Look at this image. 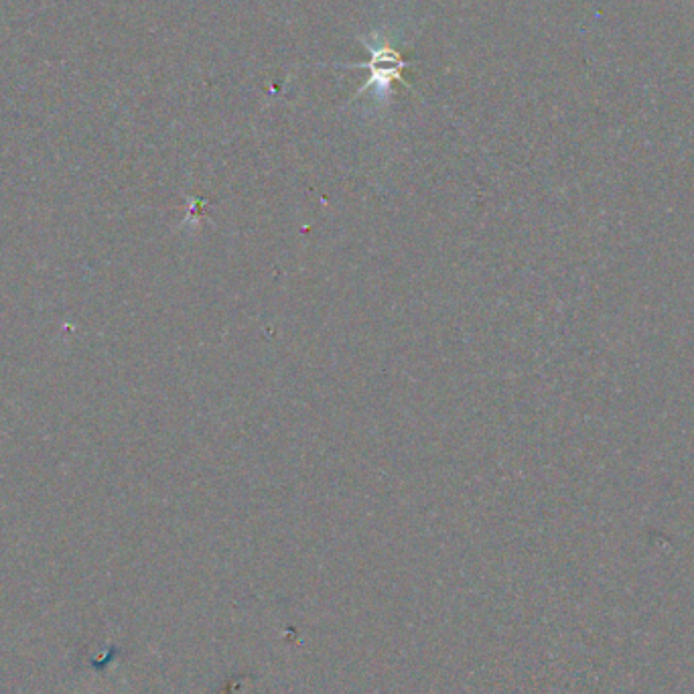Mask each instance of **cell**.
Wrapping results in <instances>:
<instances>
[{"label":"cell","instance_id":"cell-1","mask_svg":"<svg viewBox=\"0 0 694 694\" xmlns=\"http://www.w3.org/2000/svg\"><path fill=\"white\" fill-rule=\"evenodd\" d=\"M366 43V41H364ZM368 45V43H366ZM368 49L372 51V63H370V69H372V76L370 80L360 88L358 94H362L364 90H368L370 86H378V92L380 90H388L394 82H402L404 86H408L402 76H400V69L406 67V61L402 59V55L392 49L390 45L386 43H380V45H368ZM410 88V86H408Z\"/></svg>","mask_w":694,"mask_h":694}]
</instances>
